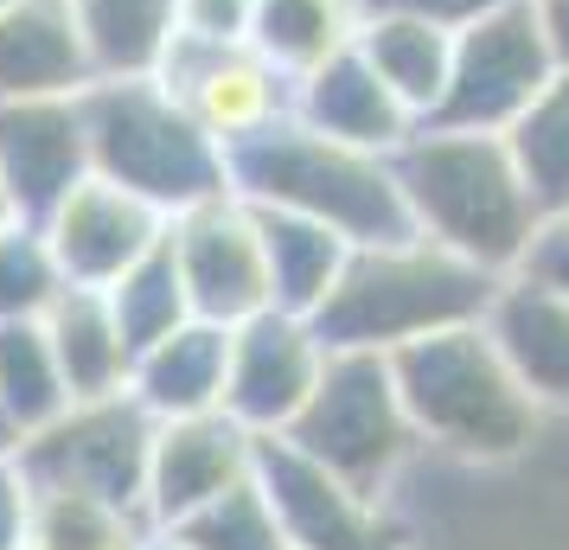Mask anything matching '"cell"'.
Listing matches in <instances>:
<instances>
[{
  "instance_id": "6da1fadb",
  "label": "cell",
  "mask_w": 569,
  "mask_h": 550,
  "mask_svg": "<svg viewBox=\"0 0 569 550\" xmlns=\"http://www.w3.org/2000/svg\"><path fill=\"white\" fill-rule=\"evenodd\" d=\"M390 371L416 442L429 454H448L461 468H512L538 448L550 410L518 384V371L506 366V352L480 320L397 346Z\"/></svg>"
},
{
  "instance_id": "7a4b0ae2",
  "label": "cell",
  "mask_w": 569,
  "mask_h": 550,
  "mask_svg": "<svg viewBox=\"0 0 569 550\" xmlns=\"http://www.w3.org/2000/svg\"><path fill=\"white\" fill-rule=\"evenodd\" d=\"M416 237H429L455 257L480 262L492 276H512L525 237L538 224V206L518 180L506 134L492 129H422L390 154Z\"/></svg>"
},
{
  "instance_id": "3957f363",
  "label": "cell",
  "mask_w": 569,
  "mask_h": 550,
  "mask_svg": "<svg viewBox=\"0 0 569 550\" xmlns=\"http://www.w3.org/2000/svg\"><path fill=\"white\" fill-rule=\"evenodd\" d=\"M492 289H499L492 269L410 231L397 243H359L327 301L313 308V327L333 352H397L441 327L480 320Z\"/></svg>"
},
{
  "instance_id": "277c9868",
  "label": "cell",
  "mask_w": 569,
  "mask_h": 550,
  "mask_svg": "<svg viewBox=\"0 0 569 550\" xmlns=\"http://www.w3.org/2000/svg\"><path fill=\"white\" fill-rule=\"evenodd\" d=\"M224 160H231V186L250 206L313 218V224L339 231L352 250L359 243H397V237L416 231L390 154L333 141V134L308 129L295 116L237 141Z\"/></svg>"
},
{
  "instance_id": "5b68a950",
  "label": "cell",
  "mask_w": 569,
  "mask_h": 550,
  "mask_svg": "<svg viewBox=\"0 0 569 550\" xmlns=\"http://www.w3.org/2000/svg\"><path fill=\"white\" fill-rule=\"evenodd\" d=\"M90 173L141 192L167 218L231 186V160L160 78H97L78 97Z\"/></svg>"
},
{
  "instance_id": "8992f818",
  "label": "cell",
  "mask_w": 569,
  "mask_h": 550,
  "mask_svg": "<svg viewBox=\"0 0 569 550\" xmlns=\"http://www.w3.org/2000/svg\"><path fill=\"white\" fill-rule=\"evenodd\" d=\"M288 442L320 468H333L339 480H352L359 493L390 499L403 468L422 454L390 352H327L308 410L288 422Z\"/></svg>"
},
{
  "instance_id": "52a82bcc",
  "label": "cell",
  "mask_w": 569,
  "mask_h": 550,
  "mask_svg": "<svg viewBox=\"0 0 569 550\" xmlns=\"http://www.w3.org/2000/svg\"><path fill=\"white\" fill-rule=\"evenodd\" d=\"M148 448H154V417L141 410L134 391H116V397L64 403L46 429L13 442V461H20L32 487H78V493L141 506Z\"/></svg>"
},
{
  "instance_id": "ba28073f",
  "label": "cell",
  "mask_w": 569,
  "mask_h": 550,
  "mask_svg": "<svg viewBox=\"0 0 569 550\" xmlns=\"http://www.w3.org/2000/svg\"><path fill=\"white\" fill-rule=\"evenodd\" d=\"M563 64L543 39L531 0H499L473 27L455 32V64H448V90L429 122L441 129H506L518 109L538 97Z\"/></svg>"
},
{
  "instance_id": "9c48e42d",
  "label": "cell",
  "mask_w": 569,
  "mask_h": 550,
  "mask_svg": "<svg viewBox=\"0 0 569 550\" xmlns=\"http://www.w3.org/2000/svg\"><path fill=\"white\" fill-rule=\"evenodd\" d=\"M167 243H173V262H180L192 320L237 327V320L276 308L269 301V257H262V211L237 186L173 211Z\"/></svg>"
},
{
  "instance_id": "30bf717a",
  "label": "cell",
  "mask_w": 569,
  "mask_h": 550,
  "mask_svg": "<svg viewBox=\"0 0 569 550\" xmlns=\"http://www.w3.org/2000/svg\"><path fill=\"white\" fill-rule=\"evenodd\" d=\"M257 487L276 506L288 550H416V538L390 512V499L359 493L352 480H339L333 468L301 454L288 436H262Z\"/></svg>"
},
{
  "instance_id": "8fae6325",
  "label": "cell",
  "mask_w": 569,
  "mask_h": 550,
  "mask_svg": "<svg viewBox=\"0 0 569 550\" xmlns=\"http://www.w3.org/2000/svg\"><path fill=\"white\" fill-rule=\"evenodd\" d=\"M173 97L186 103V116L231 154L237 141L276 129L282 116H295V78L276 71L250 39H173V52L154 71Z\"/></svg>"
},
{
  "instance_id": "7c38bea8",
  "label": "cell",
  "mask_w": 569,
  "mask_h": 550,
  "mask_svg": "<svg viewBox=\"0 0 569 550\" xmlns=\"http://www.w3.org/2000/svg\"><path fill=\"white\" fill-rule=\"evenodd\" d=\"M333 346L320 340L308 314L262 308L231 327V371H224V410L250 436H288V422L308 410L313 384Z\"/></svg>"
},
{
  "instance_id": "4fadbf2b",
  "label": "cell",
  "mask_w": 569,
  "mask_h": 550,
  "mask_svg": "<svg viewBox=\"0 0 569 550\" xmlns=\"http://www.w3.org/2000/svg\"><path fill=\"white\" fill-rule=\"evenodd\" d=\"M262 436H250L231 410H199V417H167L154 422L148 448V480H141V512L148 524H180L218 493H231L243 480H257Z\"/></svg>"
},
{
  "instance_id": "5bb4252c",
  "label": "cell",
  "mask_w": 569,
  "mask_h": 550,
  "mask_svg": "<svg viewBox=\"0 0 569 550\" xmlns=\"http://www.w3.org/2000/svg\"><path fill=\"white\" fill-rule=\"evenodd\" d=\"M39 231H46V243H52V257L71 289H109L129 262H141L167 237V211L148 206L129 186L103 180V173H83L39 218Z\"/></svg>"
},
{
  "instance_id": "9a60e30c",
  "label": "cell",
  "mask_w": 569,
  "mask_h": 550,
  "mask_svg": "<svg viewBox=\"0 0 569 550\" xmlns=\"http://www.w3.org/2000/svg\"><path fill=\"white\" fill-rule=\"evenodd\" d=\"M78 97H0V186L32 224L90 173Z\"/></svg>"
},
{
  "instance_id": "2e32d148",
  "label": "cell",
  "mask_w": 569,
  "mask_h": 550,
  "mask_svg": "<svg viewBox=\"0 0 569 550\" xmlns=\"http://www.w3.org/2000/svg\"><path fill=\"white\" fill-rule=\"evenodd\" d=\"M295 122L333 134V141H352V148H371V154H397L422 129L397 103V90L359 58V46H346L327 64H313L308 78H295Z\"/></svg>"
},
{
  "instance_id": "e0dca14e",
  "label": "cell",
  "mask_w": 569,
  "mask_h": 550,
  "mask_svg": "<svg viewBox=\"0 0 569 550\" xmlns=\"http://www.w3.org/2000/svg\"><path fill=\"white\" fill-rule=\"evenodd\" d=\"M480 327L506 352L518 384L538 397L543 410H569V301L538 289L525 276H499Z\"/></svg>"
},
{
  "instance_id": "ac0fdd59",
  "label": "cell",
  "mask_w": 569,
  "mask_h": 550,
  "mask_svg": "<svg viewBox=\"0 0 569 550\" xmlns=\"http://www.w3.org/2000/svg\"><path fill=\"white\" fill-rule=\"evenodd\" d=\"M90 83L97 71L71 20V0L0 7V97H78Z\"/></svg>"
},
{
  "instance_id": "d6986e66",
  "label": "cell",
  "mask_w": 569,
  "mask_h": 550,
  "mask_svg": "<svg viewBox=\"0 0 569 550\" xmlns=\"http://www.w3.org/2000/svg\"><path fill=\"white\" fill-rule=\"evenodd\" d=\"M224 371H231V327L218 320H180L173 333L134 352L129 391L154 422L224 410Z\"/></svg>"
},
{
  "instance_id": "ffe728a7",
  "label": "cell",
  "mask_w": 569,
  "mask_h": 550,
  "mask_svg": "<svg viewBox=\"0 0 569 550\" xmlns=\"http://www.w3.org/2000/svg\"><path fill=\"white\" fill-rule=\"evenodd\" d=\"M46 340L58 352V371H64V391L71 403L78 397H116L129 391L134 371V346L122 333V320L109 308L103 289H64L46 308Z\"/></svg>"
},
{
  "instance_id": "44dd1931",
  "label": "cell",
  "mask_w": 569,
  "mask_h": 550,
  "mask_svg": "<svg viewBox=\"0 0 569 550\" xmlns=\"http://www.w3.org/2000/svg\"><path fill=\"white\" fill-rule=\"evenodd\" d=\"M352 46L397 90V103L410 109L416 122L436 116L441 90H448V64H455V32L429 27V20H410V13H365Z\"/></svg>"
},
{
  "instance_id": "7402d4cb",
  "label": "cell",
  "mask_w": 569,
  "mask_h": 550,
  "mask_svg": "<svg viewBox=\"0 0 569 550\" xmlns=\"http://www.w3.org/2000/svg\"><path fill=\"white\" fill-rule=\"evenodd\" d=\"M97 78H154L180 39V0H71Z\"/></svg>"
},
{
  "instance_id": "603a6c76",
  "label": "cell",
  "mask_w": 569,
  "mask_h": 550,
  "mask_svg": "<svg viewBox=\"0 0 569 550\" xmlns=\"http://www.w3.org/2000/svg\"><path fill=\"white\" fill-rule=\"evenodd\" d=\"M262 211V257H269V301L288 308V314H308L327 301V289L339 282V269L352 257V243L313 218H295V211Z\"/></svg>"
},
{
  "instance_id": "cb8c5ba5",
  "label": "cell",
  "mask_w": 569,
  "mask_h": 550,
  "mask_svg": "<svg viewBox=\"0 0 569 550\" xmlns=\"http://www.w3.org/2000/svg\"><path fill=\"white\" fill-rule=\"evenodd\" d=\"M365 7L359 0H257L250 13V46H257L276 71L308 78L313 64H327L359 39Z\"/></svg>"
},
{
  "instance_id": "d4e9b609",
  "label": "cell",
  "mask_w": 569,
  "mask_h": 550,
  "mask_svg": "<svg viewBox=\"0 0 569 550\" xmlns=\"http://www.w3.org/2000/svg\"><path fill=\"white\" fill-rule=\"evenodd\" d=\"M71 403L46 320H0V442H27Z\"/></svg>"
},
{
  "instance_id": "484cf974",
  "label": "cell",
  "mask_w": 569,
  "mask_h": 550,
  "mask_svg": "<svg viewBox=\"0 0 569 550\" xmlns=\"http://www.w3.org/2000/svg\"><path fill=\"white\" fill-rule=\"evenodd\" d=\"M148 512L78 487H32L27 544L32 550H141L148 544Z\"/></svg>"
},
{
  "instance_id": "4316f807",
  "label": "cell",
  "mask_w": 569,
  "mask_h": 550,
  "mask_svg": "<svg viewBox=\"0 0 569 550\" xmlns=\"http://www.w3.org/2000/svg\"><path fill=\"white\" fill-rule=\"evenodd\" d=\"M499 134L512 148V167L525 192H531V206L563 211L569 206V71H557Z\"/></svg>"
},
{
  "instance_id": "83f0119b",
  "label": "cell",
  "mask_w": 569,
  "mask_h": 550,
  "mask_svg": "<svg viewBox=\"0 0 569 550\" xmlns=\"http://www.w3.org/2000/svg\"><path fill=\"white\" fill-rule=\"evenodd\" d=\"M103 294H109V308H116V320H122V333H129L134 352H141V346H154L160 333H173L180 320H192L180 262H173V243H167V237H160L141 262H129Z\"/></svg>"
},
{
  "instance_id": "f1b7e54d",
  "label": "cell",
  "mask_w": 569,
  "mask_h": 550,
  "mask_svg": "<svg viewBox=\"0 0 569 550\" xmlns=\"http://www.w3.org/2000/svg\"><path fill=\"white\" fill-rule=\"evenodd\" d=\"M64 289L71 282H64L46 231L32 218H13L0 231V320H46V308Z\"/></svg>"
},
{
  "instance_id": "f546056e",
  "label": "cell",
  "mask_w": 569,
  "mask_h": 550,
  "mask_svg": "<svg viewBox=\"0 0 569 550\" xmlns=\"http://www.w3.org/2000/svg\"><path fill=\"white\" fill-rule=\"evenodd\" d=\"M167 531H180L192 550H288L282 524H276V506H269V493L257 480L218 493L211 506H199L192 519L167 524Z\"/></svg>"
},
{
  "instance_id": "4dcf8cb0",
  "label": "cell",
  "mask_w": 569,
  "mask_h": 550,
  "mask_svg": "<svg viewBox=\"0 0 569 550\" xmlns=\"http://www.w3.org/2000/svg\"><path fill=\"white\" fill-rule=\"evenodd\" d=\"M512 276H525V282H538V289H550V294L569 301V206L563 211H538V224H531V237H525Z\"/></svg>"
},
{
  "instance_id": "1f68e13d",
  "label": "cell",
  "mask_w": 569,
  "mask_h": 550,
  "mask_svg": "<svg viewBox=\"0 0 569 550\" xmlns=\"http://www.w3.org/2000/svg\"><path fill=\"white\" fill-rule=\"evenodd\" d=\"M250 13L257 0H180V39H250Z\"/></svg>"
},
{
  "instance_id": "d6a6232c",
  "label": "cell",
  "mask_w": 569,
  "mask_h": 550,
  "mask_svg": "<svg viewBox=\"0 0 569 550\" xmlns=\"http://www.w3.org/2000/svg\"><path fill=\"white\" fill-rule=\"evenodd\" d=\"M27 512H32V480L20 473L13 448H0V550H27Z\"/></svg>"
},
{
  "instance_id": "836d02e7",
  "label": "cell",
  "mask_w": 569,
  "mask_h": 550,
  "mask_svg": "<svg viewBox=\"0 0 569 550\" xmlns=\"http://www.w3.org/2000/svg\"><path fill=\"white\" fill-rule=\"evenodd\" d=\"M365 13H410V20H429V27H448L461 32L473 27L480 13H492L499 0H359Z\"/></svg>"
},
{
  "instance_id": "e575fe53",
  "label": "cell",
  "mask_w": 569,
  "mask_h": 550,
  "mask_svg": "<svg viewBox=\"0 0 569 550\" xmlns=\"http://www.w3.org/2000/svg\"><path fill=\"white\" fill-rule=\"evenodd\" d=\"M531 13H538V27H543V39H550L557 64L569 71V0H531Z\"/></svg>"
},
{
  "instance_id": "d590c367",
  "label": "cell",
  "mask_w": 569,
  "mask_h": 550,
  "mask_svg": "<svg viewBox=\"0 0 569 550\" xmlns=\"http://www.w3.org/2000/svg\"><path fill=\"white\" fill-rule=\"evenodd\" d=\"M141 550H192V544H186L180 531H160V524H154V531H148V544H141Z\"/></svg>"
},
{
  "instance_id": "8d00e7d4",
  "label": "cell",
  "mask_w": 569,
  "mask_h": 550,
  "mask_svg": "<svg viewBox=\"0 0 569 550\" xmlns=\"http://www.w3.org/2000/svg\"><path fill=\"white\" fill-rule=\"evenodd\" d=\"M13 218H20V211H13V199H7V186H0V231H7Z\"/></svg>"
},
{
  "instance_id": "74e56055",
  "label": "cell",
  "mask_w": 569,
  "mask_h": 550,
  "mask_svg": "<svg viewBox=\"0 0 569 550\" xmlns=\"http://www.w3.org/2000/svg\"><path fill=\"white\" fill-rule=\"evenodd\" d=\"M0 7H13V0H0Z\"/></svg>"
},
{
  "instance_id": "f35d334b",
  "label": "cell",
  "mask_w": 569,
  "mask_h": 550,
  "mask_svg": "<svg viewBox=\"0 0 569 550\" xmlns=\"http://www.w3.org/2000/svg\"><path fill=\"white\" fill-rule=\"evenodd\" d=\"M0 448H7V442H0Z\"/></svg>"
},
{
  "instance_id": "ab89813d",
  "label": "cell",
  "mask_w": 569,
  "mask_h": 550,
  "mask_svg": "<svg viewBox=\"0 0 569 550\" xmlns=\"http://www.w3.org/2000/svg\"><path fill=\"white\" fill-rule=\"evenodd\" d=\"M27 550H32V544H27Z\"/></svg>"
}]
</instances>
